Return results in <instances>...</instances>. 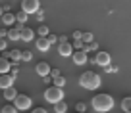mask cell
<instances>
[{"instance_id": "obj_29", "label": "cell", "mask_w": 131, "mask_h": 113, "mask_svg": "<svg viewBox=\"0 0 131 113\" xmlns=\"http://www.w3.org/2000/svg\"><path fill=\"white\" fill-rule=\"evenodd\" d=\"M75 111H87V104L85 102H77L75 104Z\"/></svg>"}, {"instance_id": "obj_22", "label": "cell", "mask_w": 131, "mask_h": 113, "mask_svg": "<svg viewBox=\"0 0 131 113\" xmlns=\"http://www.w3.org/2000/svg\"><path fill=\"white\" fill-rule=\"evenodd\" d=\"M33 60V52L31 50H23L21 52V61H31Z\"/></svg>"}, {"instance_id": "obj_17", "label": "cell", "mask_w": 131, "mask_h": 113, "mask_svg": "<svg viewBox=\"0 0 131 113\" xmlns=\"http://www.w3.org/2000/svg\"><path fill=\"white\" fill-rule=\"evenodd\" d=\"M17 96V90L14 88V86H10V88H4V98L8 102H14V98Z\"/></svg>"}, {"instance_id": "obj_13", "label": "cell", "mask_w": 131, "mask_h": 113, "mask_svg": "<svg viewBox=\"0 0 131 113\" xmlns=\"http://www.w3.org/2000/svg\"><path fill=\"white\" fill-rule=\"evenodd\" d=\"M35 71H37V75H41V77H46L50 73V65L46 63V61H39L37 67H35Z\"/></svg>"}, {"instance_id": "obj_30", "label": "cell", "mask_w": 131, "mask_h": 113, "mask_svg": "<svg viewBox=\"0 0 131 113\" xmlns=\"http://www.w3.org/2000/svg\"><path fill=\"white\" fill-rule=\"evenodd\" d=\"M46 38H48L50 44H56V42H58V36H56V35H52V33H48V35H46Z\"/></svg>"}, {"instance_id": "obj_37", "label": "cell", "mask_w": 131, "mask_h": 113, "mask_svg": "<svg viewBox=\"0 0 131 113\" xmlns=\"http://www.w3.org/2000/svg\"><path fill=\"white\" fill-rule=\"evenodd\" d=\"M4 36H6V31H4V29H0V38H4Z\"/></svg>"}, {"instance_id": "obj_15", "label": "cell", "mask_w": 131, "mask_h": 113, "mask_svg": "<svg viewBox=\"0 0 131 113\" xmlns=\"http://www.w3.org/2000/svg\"><path fill=\"white\" fill-rule=\"evenodd\" d=\"M10 69H12V61L8 58L0 56V73H10Z\"/></svg>"}, {"instance_id": "obj_11", "label": "cell", "mask_w": 131, "mask_h": 113, "mask_svg": "<svg viewBox=\"0 0 131 113\" xmlns=\"http://www.w3.org/2000/svg\"><path fill=\"white\" fill-rule=\"evenodd\" d=\"M0 19H2V23L4 25H8V27H12L14 23H16V13H12L8 10V12H4L2 16H0Z\"/></svg>"}, {"instance_id": "obj_3", "label": "cell", "mask_w": 131, "mask_h": 113, "mask_svg": "<svg viewBox=\"0 0 131 113\" xmlns=\"http://www.w3.org/2000/svg\"><path fill=\"white\" fill-rule=\"evenodd\" d=\"M45 100L48 102V104H56V102L64 100V88H60V86H48V88L45 90Z\"/></svg>"}, {"instance_id": "obj_10", "label": "cell", "mask_w": 131, "mask_h": 113, "mask_svg": "<svg viewBox=\"0 0 131 113\" xmlns=\"http://www.w3.org/2000/svg\"><path fill=\"white\" fill-rule=\"evenodd\" d=\"M71 52H73V46H71L70 40H68V42H60V44H58V54H60V56L68 58V56H71Z\"/></svg>"}, {"instance_id": "obj_32", "label": "cell", "mask_w": 131, "mask_h": 113, "mask_svg": "<svg viewBox=\"0 0 131 113\" xmlns=\"http://www.w3.org/2000/svg\"><path fill=\"white\" fill-rule=\"evenodd\" d=\"M104 69H106L108 73H116V71H118V67H116V65H110V63H108V65H106Z\"/></svg>"}, {"instance_id": "obj_26", "label": "cell", "mask_w": 131, "mask_h": 113, "mask_svg": "<svg viewBox=\"0 0 131 113\" xmlns=\"http://www.w3.org/2000/svg\"><path fill=\"white\" fill-rule=\"evenodd\" d=\"M81 40L85 42V44H87V42H91V40H93V33H89V31H87V33H81Z\"/></svg>"}, {"instance_id": "obj_39", "label": "cell", "mask_w": 131, "mask_h": 113, "mask_svg": "<svg viewBox=\"0 0 131 113\" xmlns=\"http://www.w3.org/2000/svg\"><path fill=\"white\" fill-rule=\"evenodd\" d=\"M77 113H87V111H77Z\"/></svg>"}, {"instance_id": "obj_4", "label": "cell", "mask_w": 131, "mask_h": 113, "mask_svg": "<svg viewBox=\"0 0 131 113\" xmlns=\"http://www.w3.org/2000/svg\"><path fill=\"white\" fill-rule=\"evenodd\" d=\"M14 105H16L17 111H25V109H31L33 107V100L27 96V94H17L16 98H14Z\"/></svg>"}, {"instance_id": "obj_21", "label": "cell", "mask_w": 131, "mask_h": 113, "mask_svg": "<svg viewBox=\"0 0 131 113\" xmlns=\"http://www.w3.org/2000/svg\"><path fill=\"white\" fill-rule=\"evenodd\" d=\"M27 17H29V16H27L25 12H17V13H16V21H17V23H21V25L27 21Z\"/></svg>"}, {"instance_id": "obj_34", "label": "cell", "mask_w": 131, "mask_h": 113, "mask_svg": "<svg viewBox=\"0 0 131 113\" xmlns=\"http://www.w3.org/2000/svg\"><path fill=\"white\" fill-rule=\"evenodd\" d=\"M10 71H12V73H10V75H12V77H17V73H19V69H17L16 65H14V67L10 69Z\"/></svg>"}, {"instance_id": "obj_6", "label": "cell", "mask_w": 131, "mask_h": 113, "mask_svg": "<svg viewBox=\"0 0 131 113\" xmlns=\"http://www.w3.org/2000/svg\"><path fill=\"white\" fill-rule=\"evenodd\" d=\"M71 60H73L75 65H85L89 61V56H87L85 50H73L71 52Z\"/></svg>"}, {"instance_id": "obj_33", "label": "cell", "mask_w": 131, "mask_h": 113, "mask_svg": "<svg viewBox=\"0 0 131 113\" xmlns=\"http://www.w3.org/2000/svg\"><path fill=\"white\" fill-rule=\"evenodd\" d=\"M31 113H46V109H45V107H33Z\"/></svg>"}, {"instance_id": "obj_8", "label": "cell", "mask_w": 131, "mask_h": 113, "mask_svg": "<svg viewBox=\"0 0 131 113\" xmlns=\"http://www.w3.org/2000/svg\"><path fill=\"white\" fill-rule=\"evenodd\" d=\"M110 54L108 52H96V56H94V60H93V63H96V65H100V67H106L108 63H110Z\"/></svg>"}, {"instance_id": "obj_23", "label": "cell", "mask_w": 131, "mask_h": 113, "mask_svg": "<svg viewBox=\"0 0 131 113\" xmlns=\"http://www.w3.org/2000/svg\"><path fill=\"white\" fill-rule=\"evenodd\" d=\"M2 113H17V109H16L14 104H6L4 107H2Z\"/></svg>"}, {"instance_id": "obj_7", "label": "cell", "mask_w": 131, "mask_h": 113, "mask_svg": "<svg viewBox=\"0 0 131 113\" xmlns=\"http://www.w3.org/2000/svg\"><path fill=\"white\" fill-rule=\"evenodd\" d=\"M17 29H19V40H25V42H29V40H33L35 38V31L33 29H29V27H25V25H17Z\"/></svg>"}, {"instance_id": "obj_16", "label": "cell", "mask_w": 131, "mask_h": 113, "mask_svg": "<svg viewBox=\"0 0 131 113\" xmlns=\"http://www.w3.org/2000/svg\"><path fill=\"white\" fill-rule=\"evenodd\" d=\"M6 38H8V40H19V29L10 27L8 31H6Z\"/></svg>"}, {"instance_id": "obj_25", "label": "cell", "mask_w": 131, "mask_h": 113, "mask_svg": "<svg viewBox=\"0 0 131 113\" xmlns=\"http://www.w3.org/2000/svg\"><path fill=\"white\" fill-rule=\"evenodd\" d=\"M96 48H98V44L94 40H91V42H87V44H85V48H83V50H85V52H91V50H96Z\"/></svg>"}, {"instance_id": "obj_9", "label": "cell", "mask_w": 131, "mask_h": 113, "mask_svg": "<svg viewBox=\"0 0 131 113\" xmlns=\"http://www.w3.org/2000/svg\"><path fill=\"white\" fill-rule=\"evenodd\" d=\"M14 81H16V77H12L10 73H0V88H10V86H14Z\"/></svg>"}, {"instance_id": "obj_18", "label": "cell", "mask_w": 131, "mask_h": 113, "mask_svg": "<svg viewBox=\"0 0 131 113\" xmlns=\"http://www.w3.org/2000/svg\"><path fill=\"white\" fill-rule=\"evenodd\" d=\"M54 111H56V113H66V111H68V104H66L64 100L56 102V104H54Z\"/></svg>"}, {"instance_id": "obj_28", "label": "cell", "mask_w": 131, "mask_h": 113, "mask_svg": "<svg viewBox=\"0 0 131 113\" xmlns=\"http://www.w3.org/2000/svg\"><path fill=\"white\" fill-rule=\"evenodd\" d=\"M35 17H37L39 23H42V19H45V12H42V8H39L37 12H35Z\"/></svg>"}, {"instance_id": "obj_12", "label": "cell", "mask_w": 131, "mask_h": 113, "mask_svg": "<svg viewBox=\"0 0 131 113\" xmlns=\"http://www.w3.org/2000/svg\"><path fill=\"white\" fill-rule=\"evenodd\" d=\"M35 46H37V50H41V52H46V50L50 48V42L46 36H39L37 40H35Z\"/></svg>"}, {"instance_id": "obj_19", "label": "cell", "mask_w": 131, "mask_h": 113, "mask_svg": "<svg viewBox=\"0 0 131 113\" xmlns=\"http://www.w3.org/2000/svg\"><path fill=\"white\" fill-rule=\"evenodd\" d=\"M52 82H54V86H60V88H64L66 79L62 77V75H56V77H52Z\"/></svg>"}, {"instance_id": "obj_14", "label": "cell", "mask_w": 131, "mask_h": 113, "mask_svg": "<svg viewBox=\"0 0 131 113\" xmlns=\"http://www.w3.org/2000/svg\"><path fill=\"white\" fill-rule=\"evenodd\" d=\"M4 58L12 60V63H17V61H21V50H10V52H6Z\"/></svg>"}, {"instance_id": "obj_5", "label": "cell", "mask_w": 131, "mask_h": 113, "mask_svg": "<svg viewBox=\"0 0 131 113\" xmlns=\"http://www.w3.org/2000/svg\"><path fill=\"white\" fill-rule=\"evenodd\" d=\"M41 8V0H21V12L29 13H35L37 10Z\"/></svg>"}, {"instance_id": "obj_1", "label": "cell", "mask_w": 131, "mask_h": 113, "mask_svg": "<svg viewBox=\"0 0 131 113\" xmlns=\"http://www.w3.org/2000/svg\"><path fill=\"white\" fill-rule=\"evenodd\" d=\"M91 105H93L94 111L98 113H106L110 111L112 107H114V98L110 96V94H96V96H93V100H91Z\"/></svg>"}, {"instance_id": "obj_38", "label": "cell", "mask_w": 131, "mask_h": 113, "mask_svg": "<svg viewBox=\"0 0 131 113\" xmlns=\"http://www.w3.org/2000/svg\"><path fill=\"white\" fill-rule=\"evenodd\" d=\"M2 13H4V8H2V6H0V16H2Z\"/></svg>"}, {"instance_id": "obj_35", "label": "cell", "mask_w": 131, "mask_h": 113, "mask_svg": "<svg viewBox=\"0 0 131 113\" xmlns=\"http://www.w3.org/2000/svg\"><path fill=\"white\" fill-rule=\"evenodd\" d=\"M60 42H68V36H66V35H60V36H58V44H60Z\"/></svg>"}, {"instance_id": "obj_2", "label": "cell", "mask_w": 131, "mask_h": 113, "mask_svg": "<svg viewBox=\"0 0 131 113\" xmlns=\"http://www.w3.org/2000/svg\"><path fill=\"white\" fill-rule=\"evenodd\" d=\"M79 84L87 90H96L100 86V75L94 71H85L81 73V77H79Z\"/></svg>"}, {"instance_id": "obj_27", "label": "cell", "mask_w": 131, "mask_h": 113, "mask_svg": "<svg viewBox=\"0 0 131 113\" xmlns=\"http://www.w3.org/2000/svg\"><path fill=\"white\" fill-rule=\"evenodd\" d=\"M37 33H39V36H46V35H48V33H50V29L46 27V25H41Z\"/></svg>"}, {"instance_id": "obj_36", "label": "cell", "mask_w": 131, "mask_h": 113, "mask_svg": "<svg viewBox=\"0 0 131 113\" xmlns=\"http://www.w3.org/2000/svg\"><path fill=\"white\" fill-rule=\"evenodd\" d=\"M81 33L83 31H73V38H81Z\"/></svg>"}, {"instance_id": "obj_20", "label": "cell", "mask_w": 131, "mask_h": 113, "mask_svg": "<svg viewBox=\"0 0 131 113\" xmlns=\"http://www.w3.org/2000/svg\"><path fill=\"white\" fill-rule=\"evenodd\" d=\"M122 109H123L125 113H129V111H131V98H129V96L122 100Z\"/></svg>"}, {"instance_id": "obj_31", "label": "cell", "mask_w": 131, "mask_h": 113, "mask_svg": "<svg viewBox=\"0 0 131 113\" xmlns=\"http://www.w3.org/2000/svg\"><path fill=\"white\" fill-rule=\"evenodd\" d=\"M6 48H8V38L4 36V38H0V50H6Z\"/></svg>"}, {"instance_id": "obj_24", "label": "cell", "mask_w": 131, "mask_h": 113, "mask_svg": "<svg viewBox=\"0 0 131 113\" xmlns=\"http://www.w3.org/2000/svg\"><path fill=\"white\" fill-rule=\"evenodd\" d=\"M71 46H73L75 50H83V48H85V42H83L81 38H73V44H71Z\"/></svg>"}]
</instances>
